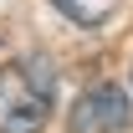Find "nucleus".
Wrapping results in <instances>:
<instances>
[{
	"label": "nucleus",
	"instance_id": "nucleus-1",
	"mask_svg": "<svg viewBox=\"0 0 133 133\" xmlns=\"http://www.w3.org/2000/svg\"><path fill=\"white\" fill-rule=\"evenodd\" d=\"M56 108V72L41 56H21L0 72V133H41Z\"/></svg>",
	"mask_w": 133,
	"mask_h": 133
},
{
	"label": "nucleus",
	"instance_id": "nucleus-2",
	"mask_svg": "<svg viewBox=\"0 0 133 133\" xmlns=\"http://www.w3.org/2000/svg\"><path fill=\"white\" fill-rule=\"evenodd\" d=\"M128 118L133 113H128L123 87H92V92H82V102H77L72 128H77V133H123Z\"/></svg>",
	"mask_w": 133,
	"mask_h": 133
}]
</instances>
